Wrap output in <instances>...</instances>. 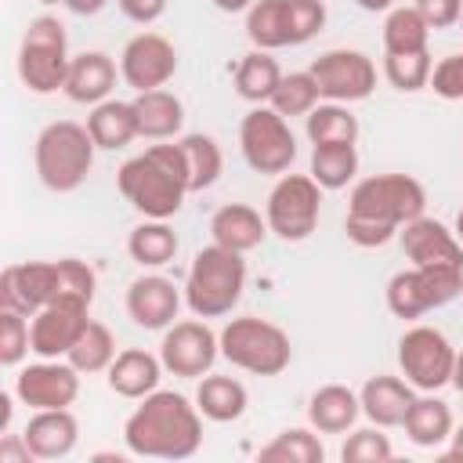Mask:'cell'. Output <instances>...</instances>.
Returning <instances> with one entry per match:
<instances>
[{"instance_id": "54", "label": "cell", "mask_w": 463, "mask_h": 463, "mask_svg": "<svg viewBox=\"0 0 463 463\" xmlns=\"http://www.w3.org/2000/svg\"><path fill=\"white\" fill-rule=\"evenodd\" d=\"M456 235H459V242H463V210L456 213Z\"/></svg>"}, {"instance_id": "15", "label": "cell", "mask_w": 463, "mask_h": 463, "mask_svg": "<svg viewBox=\"0 0 463 463\" xmlns=\"http://www.w3.org/2000/svg\"><path fill=\"white\" fill-rule=\"evenodd\" d=\"M177 72V47L163 36V33H137L127 40L123 54H119V76L127 87L141 90H156L166 87Z\"/></svg>"}, {"instance_id": "6", "label": "cell", "mask_w": 463, "mask_h": 463, "mask_svg": "<svg viewBox=\"0 0 463 463\" xmlns=\"http://www.w3.org/2000/svg\"><path fill=\"white\" fill-rule=\"evenodd\" d=\"M217 336H221V358H228L235 369L253 376H279L293 358L289 333L257 315L232 318Z\"/></svg>"}, {"instance_id": "24", "label": "cell", "mask_w": 463, "mask_h": 463, "mask_svg": "<svg viewBox=\"0 0 463 463\" xmlns=\"http://www.w3.org/2000/svg\"><path fill=\"white\" fill-rule=\"evenodd\" d=\"M210 235L217 246L235 250V253H250L264 242L268 235V217H260V210H253L250 203H224L213 217H210Z\"/></svg>"}, {"instance_id": "18", "label": "cell", "mask_w": 463, "mask_h": 463, "mask_svg": "<svg viewBox=\"0 0 463 463\" xmlns=\"http://www.w3.org/2000/svg\"><path fill=\"white\" fill-rule=\"evenodd\" d=\"M402 250L412 260V268H459L463 271V242L456 228H445L434 217H416L402 232Z\"/></svg>"}, {"instance_id": "30", "label": "cell", "mask_w": 463, "mask_h": 463, "mask_svg": "<svg viewBox=\"0 0 463 463\" xmlns=\"http://www.w3.org/2000/svg\"><path fill=\"white\" fill-rule=\"evenodd\" d=\"M282 76L286 72L279 69V61L271 58V51H260V47H253L250 54H242L239 65H235V72H232L235 94L242 101H250V105H268Z\"/></svg>"}, {"instance_id": "51", "label": "cell", "mask_w": 463, "mask_h": 463, "mask_svg": "<svg viewBox=\"0 0 463 463\" xmlns=\"http://www.w3.org/2000/svg\"><path fill=\"white\" fill-rule=\"evenodd\" d=\"M449 441H452V449H445L441 459H463V423L452 427V438H449Z\"/></svg>"}, {"instance_id": "32", "label": "cell", "mask_w": 463, "mask_h": 463, "mask_svg": "<svg viewBox=\"0 0 463 463\" xmlns=\"http://www.w3.org/2000/svg\"><path fill=\"white\" fill-rule=\"evenodd\" d=\"M127 253L141 268H163L177 257V235L166 221L145 217L130 235H127Z\"/></svg>"}, {"instance_id": "55", "label": "cell", "mask_w": 463, "mask_h": 463, "mask_svg": "<svg viewBox=\"0 0 463 463\" xmlns=\"http://www.w3.org/2000/svg\"><path fill=\"white\" fill-rule=\"evenodd\" d=\"M416 4H427V0H416Z\"/></svg>"}, {"instance_id": "53", "label": "cell", "mask_w": 463, "mask_h": 463, "mask_svg": "<svg viewBox=\"0 0 463 463\" xmlns=\"http://www.w3.org/2000/svg\"><path fill=\"white\" fill-rule=\"evenodd\" d=\"M452 387L463 394V351H456V365H452Z\"/></svg>"}, {"instance_id": "27", "label": "cell", "mask_w": 463, "mask_h": 463, "mask_svg": "<svg viewBox=\"0 0 463 463\" xmlns=\"http://www.w3.org/2000/svg\"><path fill=\"white\" fill-rule=\"evenodd\" d=\"M358 416H362L358 391L344 383H326L307 402V420L318 434H347L358 423Z\"/></svg>"}, {"instance_id": "26", "label": "cell", "mask_w": 463, "mask_h": 463, "mask_svg": "<svg viewBox=\"0 0 463 463\" xmlns=\"http://www.w3.org/2000/svg\"><path fill=\"white\" fill-rule=\"evenodd\" d=\"M134 112H137V134L148 141H174L184 127V105L166 87L141 90L134 98Z\"/></svg>"}, {"instance_id": "10", "label": "cell", "mask_w": 463, "mask_h": 463, "mask_svg": "<svg viewBox=\"0 0 463 463\" xmlns=\"http://www.w3.org/2000/svg\"><path fill=\"white\" fill-rule=\"evenodd\" d=\"M463 293L459 268H405L387 282V311L394 318H423L434 307L452 304Z\"/></svg>"}, {"instance_id": "28", "label": "cell", "mask_w": 463, "mask_h": 463, "mask_svg": "<svg viewBox=\"0 0 463 463\" xmlns=\"http://www.w3.org/2000/svg\"><path fill=\"white\" fill-rule=\"evenodd\" d=\"M87 130H90L94 145H98V148H105V152L127 148L134 137H141V134H137V112H134V101L105 98V101L90 105Z\"/></svg>"}, {"instance_id": "17", "label": "cell", "mask_w": 463, "mask_h": 463, "mask_svg": "<svg viewBox=\"0 0 463 463\" xmlns=\"http://www.w3.org/2000/svg\"><path fill=\"white\" fill-rule=\"evenodd\" d=\"M90 322V304L83 300H51L29 318V340L36 358H65L83 326Z\"/></svg>"}, {"instance_id": "38", "label": "cell", "mask_w": 463, "mask_h": 463, "mask_svg": "<svg viewBox=\"0 0 463 463\" xmlns=\"http://www.w3.org/2000/svg\"><path fill=\"white\" fill-rule=\"evenodd\" d=\"M264 463H322L326 459V445L318 441L315 427H289L282 434H275L260 452Z\"/></svg>"}, {"instance_id": "35", "label": "cell", "mask_w": 463, "mask_h": 463, "mask_svg": "<svg viewBox=\"0 0 463 463\" xmlns=\"http://www.w3.org/2000/svg\"><path fill=\"white\" fill-rule=\"evenodd\" d=\"M177 145H181L184 163H188V184H192V192H203V188L217 184V177L224 170L221 145L210 134H181Z\"/></svg>"}, {"instance_id": "25", "label": "cell", "mask_w": 463, "mask_h": 463, "mask_svg": "<svg viewBox=\"0 0 463 463\" xmlns=\"http://www.w3.org/2000/svg\"><path fill=\"white\" fill-rule=\"evenodd\" d=\"M402 427H405V438L412 445H420V449H441L452 438L456 420H452L449 402L438 398V391H420L416 402L409 405Z\"/></svg>"}, {"instance_id": "45", "label": "cell", "mask_w": 463, "mask_h": 463, "mask_svg": "<svg viewBox=\"0 0 463 463\" xmlns=\"http://www.w3.org/2000/svg\"><path fill=\"white\" fill-rule=\"evenodd\" d=\"M430 90L445 101H463V51L441 58L430 72Z\"/></svg>"}, {"instance_id": "40", "label": "cell", "mask_w": 463, "mask_h": 463, "mask_svg": "<svg viewBox=\"0 0 463 463\" xmlns=\"http://www.w3.org/2000/svg\"><path fill=\"white\" fill-rule=\"evenodd\" d=\"M430 72H434V58L430 51H412V54H383V76L394 90L402 94H416L423 87H430Z\"/></svg>"}, {"instance_id": "47", "label": "cell", "mask_w": 463, "mask_h": 463, "mask_svg": "<svg viewBox=\"0 0 463 463\" xmlns=\"http://www.w3.org/2000/svg\"><path fill=\"white\" fill-rule=\"evenodd\" d=\"M33 459L36 456L25 445L22 434H4V441H0V463H33Z\"/></svg>"}, {"instance_id": "33", "label": "cell", "mask_w": 463, "mask_h": 463, "mask_svg": "<svg viewBox=\"0 0 463 463\" xmlns=\"http://www.w3.org/2000/svg\"><path fill=\"white\" fill-rule=\"evenodd\" d=\"M430 43V25L420 14V7H391L387 22H383V54H412V51H427Z\"/></svg>"}, {"instance_id": "50", "label": "cell", "mask_w": 463, "mask_h": 463, "mask_svg": "<svg viewBox=\"0 0 463 463\" xmlns=\"http://www.w3.org/2000/svg\"><path fill=\"white\" fill-rule=\"evenodd\" d=\"M217 11H224V14H242V11H250L257 0H210Z\"/></svg>"}, {"instance_id": "21", "label": "cell", "mask_w": 463, "mask_h": 463, "mask_svg": "<svg viewBox=\"0 0 463 463\" xmlns=\"http://www.w3.org/2000/svg\"><path fill=\"white\" fill-rule=\"evenodd\" d=\"M105 380L112 387V394L127 398V402H141L152 391H159L163 380V358L145 351V347H127L112 358V365L105 369Z\"/></svg>"}, {"instance_id": "37", "label": "cell", "mask_w": 463, "mask_h": 463, "mask_svg": "<svg viewBox=\"0 0 463 463\" xmlns=\"http://www.w3.org/2000/svg\"><path fill=\"white\" fill-rule=\"evenodd\" d=\"M116 354H119V351H116V336L109 333V326L98 322V318H90V322L83 326V333L76 336V344L69 347L65 358H69L80 373H105Z\"/></svg>"}, {"instance_id": "9", "label": "cell", "mask_w": 463, "mask_h": 463, "mask_svg": "<svg viewBox=\"0 0 463 463\" xmlns=\"http://www.w3.org/2000/svg\"><path fill=\"white\" fill-rule=\"evenodd\" d=\"M322 213V184L311 174H282L268 192V232L282 242H304L318 228Z\"/></svg>"}, {"instance_id": "44", "label": "cell", "mask_w": 463, "mask_h": 463, "mask_svg": "<svg viewBox=\"0 0 463 463\" xmlns=\"http://www.w3.org/2000/svg\"><path fill=\"white\" fill-rule=\"evenodd\" d=\"M286 22H289V47L307 43L326 25V4L322 0H286Z\"/></svg>"}, {"instance_id": "14", "label": "cell", "mask_w": 463, "mask_h": 463, "mask_svg": "<svg viewBox=\"0 0 463 463\" xmlns=\"http://www.w3.org/2000/svg\"><path fill=\"white\" fill-rule=\"evenodd\" d=\"M80 369L69 358H40L14 376V394L22 405L36 409H69L80 398Z\"/></svg>"}, {"instance_id": "48", "label": "cell", "mask_w": 463, "mask_h": 463, "mask_svg": "<svg viewBox=\"0 0 463 463\" xmlns=\"http://www.w3.org/2000/svg\"><path fill=\"white\" fill-rule=\"evenodd\" d=\"M36 4H58V7H65V11H72V14H98L109 0H36Z\"/></svg>"}, {"instance_id": "22", "label": "cell", "mask_w": 463, "mask_h": 463, "mask_svg": "<svg viewBox=\"0 0 463 463\" xmlns=\"http://www.w3.org/2000/svg\"><path fill=\"white\" fill-rule=\"evenodd\" d=\"M22 438L36 459H65L80 441V423L69 409H36Z\"/></svg>"}, {"instance_id": "56", "label": "cell", "mask_w": 463, "mask_h": 463, "mask_svg": "<svg viewBox=\"0 0 463 463\" xmlns=\"http://www.w3.org/2000/svg\"><path fill=\"white\" fill-rule=\"evenodd\" d=\"M459 22H463V14H459Z\"/></svg>"}, {"instance_id": "19", "label": "cell", "mask_w": 463, "mask_h": 463, "mask_svg": "<svg viewBox=\"0 0 463 463\" xmlns=\"http://www.w3.org/2000/svg\"><path fill=\"white\" fill-rule=\"evenodd\" d=\"M184 293L163 275H141L127 286V315L141 329H166L181 311Z\"/></svg>"}, {"instance_id": "46", "label": "cell", "mask_w": 463, "mask_h": 463, "mask_svg": "<svg viewBox=\"0 0 463 463\" xmlns=\"http://www.w3.org/2000/svg\"><path fill=\"white\" fill-rule=\"evenodd\" d=\"M116 7H119L130 22H137V25H152V22L163 18L166 0H116Z\"/></svg>"}, {"instance_id": "2", "label": "cell", "mask_w": 463, "mask_h": 463, "mask_svg": "<svg viewBox=\"0 0 463 463\" xmlns=\"http://www.w3.org/2000/svg\"><path fill=\"white\" fill-rule=\"evenodd\" d=\"M123 445L145 459H188L203 445V412L177 391H152L127 416Z\"/></svg>"}, {"instance_id": "16", "label": "cell", "mask_w": 463, "mask_h": 463, "mask_svg": "<svg viewBox=\"0 0 463 463\" xmlns=\"http://www.w3.org/2000/svg\"><path fill=\"white\" fill-rule=\"evenodd\" d=\"M58 293V264L54 260H22L0 271V307L33 318Z\"/></svg>"}, {"instance_id": "13", "label": "cell", "mask_w": 463, "mask_h": 463, "mask_svg": "<svg viewBox=\"0 0 463 463\" xmlns=\"http://www.w3.org/2000/svg\"><path fill=\"white\" fill-rule=\"evenodd\" d=\"M307 72L315 76L322 101L351 105V101H362V98H369L376 90V65H373V58L362 54V51H351V47H336V51L318 54Z\"/></svg>"}, {"instance_id": "7", "label": "cell", "mask_w": 463, "mask_h": 463, "mask_svg": "<svg viewBox=\"0 0 463 463\" xmlns=\"http://www.w3.org/2000/svg\"><path fill=\"white\" fill-rule=\"evenodd\" d=\"M69 36L65 25L54 14H40L25 25L22 43H18V80L33 94H54L65 90L69 76Z\"/></svg>"}, {"instance_id": "52", "label": "cell", "mask_w": 463, "mask_h": 463, "mask_svg": "<svg viewBox=\"0 0 463 463\" xmlns=\"http://www.w3.org/2000/svg\"><path fill=\"white\" fill-rule=\"evenodd\" d=\"M354 4H358L362 11H373V14H376V11H391V7H394V0H354Z\"/></svg>"}, {"instance_id": "29", "label": "cell", "mask_w": 463, "mask_h": 463, "mask_svg": "<svg viewBox=\"0 0 463 463\" xmlns=\"http://www.w3.org/2000/svg\"><path fill=\"white\" fill-rule=\"evenodd\" d=\"M250 405L246 387L235 376H203L195 387V409L203 412V420L213 423H235Z\"/></svg>"}, {"instance_id": "41", "label": "cell", "mask_w": 463, "mask_h": 463, "mask_svg": "<svg viewBox=\"0 0 463 463\" xmlns=\"http://www.w3.org/2000/svg\"><path fill=\"white\" fill-rule=\"evenodd\" d=\"M394 456L391 449V438L383 434V427H362V430H351L347 441L340 445V459L344 463H387Z\"/></svg>"}, {"instance_id": "43", "label": "cell", "mask_w": 463, "mask_h": 463, "mask_svg": "<svg viewBox=\"0 0 463 463\" xmlns=\"http://www.w3.org/2000/svg\"><path fill=\"white\" fill-rule=\"evenodd\" d=\"M29 351H33V340H29V318L18 315V311L0 307V365L14 369Z\"/></svg>"}, {"instance_id": "20", "label": "cell", "mask_w": 463, "mask_h": 463, "mask_svg": "<svg viewBox=\"0 0 463 463\" xmlns=\"http://www.w3.org/2000/svg\"><path fill=\"white\" fill-rule=\"evenodd\" d=\"M358 402H362V416L383 430L391 427H402L405 423V412L409 405L416 402V387L405 380V376H369L358 391Z\"/></svg>"}, {"instance_id": "49", "label": "cell", "mask_w": 463, "mask_h": 463, "mask_svg": "<svg viewBox=\"0 0 463 463\" xmlns=\"http://www.w3.org/2000/svg\"><path fill=\"white\" fill-rule=\"evenodd\" d=\"M14 391L11 394H0V434H7V427H11V416H14Z\"/></svg>"}, {"instance_id": "3", "label": "cell", "mask_w": 463, "mask_h": 463, "mask_svg": "<svg viewBox=\"0 0 463 463\" xmlns=\"http://www.w3.org/2000/svg\"><path fill=\"white\" fill-rule=\"evenodd\" d=\"M116 188L141 217L170 221L184 206V195H192L188 163L177 137L148 145L145 152L130 156L116 174Z\"/></svg>"}, {"instance_id": "31", "label": "cell", "mask_w": 463, "mask_h": 463, "mask_svg": "<svg viewBox=\"0 0 463 463\" xmlns=\"http://www.w3.org/2000/svg\"><path fill=\"white\" fill-rule=\"evenodd\" d=\"M304 130L311 145H354L358 141V119L340 101H318L304 116Z\"/></svg>"}, {"instance_id": "23", "label": "cell", "mask_w": 463, "mask_h": 463, "mask_svg": "<svg viewBox=\"0 0 463 463\" xmlns=\"http://www.w3.org/2000/svg\"><path fill=\"white\" fill-rule=\"evenodd\" d=\"M116 76H119V69L105 51H80L69 61L65 98L76 101V105H98L112 94Z\"/></svg>"}, {"instance_id": "39", "label": "cell", "mask_w": 463, "mask_h": 463, "mask_svg": "<svg viewBox=\"0 0 463 463\" xmlns=\"http://www.w3.org/2000/svg\"><path fill=\"white\" fill-rule=\"evenodd\" d=\"M318 101H322L318 83H315V76L304 69V72H289V76H282L268 105H271L279 116L293 119V116H307V112H311Z\"/></svg>"}, {"instance_id": "8", "label": "cell", "mask_w": 463, "mask_h": 463, "mask_svg": "<svg viewBox=\"0 0 463 463\" xmlns=\"http://www.w3.org/2000/svg\"><path fill=\"white\" fill-rule=\"evenodd\" d=\"M239 152L253 174L282 177L297 159V137L289 119L271 105H253L239 123Z\"/></svg>"}, {"instance_id": "36", "label": "cell", "mask_w": 463, "mask_h": 463, "mask_svg": "<svg viewBox=\"0 0 463 463\" xmlns=\"http://www.w3.org/2000/svg\"><path fill=\"white\" fill-rule=\"evenodd\" d=\"M246 36L260 51L289 47V22H286V0H257L246 11Z\"/></svg>"}, {"instance_id": "11", "label": "cell", "mask_w": 463, "mask_h": 463, "mask_svg": "<svg viewBox=\"0 0 463 463\" xmlns=\"http://www.w3.org/2000/svg\"><path fill=\"white\" fill-rule=\"evenodd\" d=\"M456 347L434 326H412L398 340V369L416 391H441L452 383Z\"/></svg>"}, {"instance_id": "4", "label": "cell", "mask_w": 463, "mask_h": 463, "mask_svg": "<svg viewBox=\"0 0 463 463\" xmlns=\"http://www.w3.org/2000/svg\"><path fill=\"white\" fill-rule=\"evenodd\" d=\"M94 152H98V145H94L87 123H72V119L47 123L33 145V166H36L40 184L58 195L76 192L94 166Z\"/></svg>"}, {"instance_id": "12", "label": "cell", "mask_w": 463, "mask_h": 463, "mask_svg": "<svg viewBox=\"0 0 463 463\" xmlns=\"http://www.w3.org/2000/svg\"><path fill=\"white\" fill-rule=\"evenodd\" d=\"M163 369L181 380H203L221 358V336L206 326V318H184L163 329L159 344Z\"/></svg>"}, {"instance_id": "34", "label": "cell", "mask_w": 463, "mask_h": 463, "mask_svg": "<svg viewBox=\"0 0 463 463\" xmlns=\"http://www.w3.org/2000/svg\"><path fill=\"white\" fill-rule=\"evenodd\" d=\"M307 174L322 184V192H340L358 174V148L354 145H315Z\"/></svg>"}, {"instance_id": "42", "label": "cell", "mask_w": 463, "mask_h": 463, "mask_svg": "<svg viewBox=\"0 0 463 463\" xmlns=\"http://www.w3.org/2000/svg\"><path fill=\"white\" fill-rule=\"evenodd\" d=\"M54 264H58V293H54V300H83V304H94V289H98L94 268L87 260H76V257H61Z\"/></svg>"}, {"instance_id": "1", "label": "cell", "mask_w": 463, "mask_h": 463, "mask_svg": "<svg viewBox=\"0 0 463 463\" xmlns=\"http://www.w3.org/2000/svg\"><path fill=\"white\" fill-rule=\"evenodd\" d=\"M423 210H427V192L416 177L373 174L351 188L344 232L354 246L376 250V246H387L409 221L423 217Z\"/></svg>"}, {"instance_id": "5", "label": "cell", "mask_w": 463, "mask_h": 463, "mask_svg": "<svg viewBox=\"0 0 463 463\" xmlns=\"http://www.w3.org/2000/svg\"><path fill=\"white\" fill-rule=\"evenodd\" d=\"M246 289V260L235 250L217 242L203 246L184 275V304L195 318H221L242 300Z\"/></svg>"}]
</instances>
